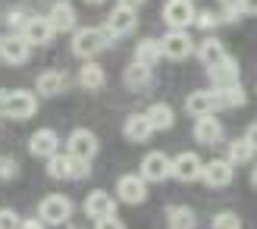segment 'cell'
<instances>
[{
  "label": "cell",
  "mask_w": 257,
  "mask_h": 229,
  "mask_svg": "<svg viewBox=\"0 0 257 229\" xmlns=\"http://www.w3.org/2000/svg\"><path fill=\"white\" fill-rule=\"evenodd\" d=\"M107 44H110L107 32H104V29H94V25L75 29V35H72V54H75V57H82V60L97 57Z\"/></svg>",
  "instance_id": "cell-1"
},
{
  "label": "cell",
  "mask_w": 257,
  "mask_h": 229,
  "mask_svg": "<svg viewBox=\"0 0 257 229\" xmlns=\"http://www.w3.org/2000/svg\"><path fill=\"white\" fill-rule=\"evenodd\" d=\"M72 210L75 207L66 195H47V198H41V204H38V220L44 226H66Z\"/></svg>",
  "instance_id": "cell-2"
},
{
  "label": "cell",
  "mask_w": 257,
  "mask_h": 229,
  "mask_svg": "<svg viewBox=\"0 0 257 229\" xmlns=\"http://www.w3.org/2000/svg\"><path fill=\"white\" fill-rule=\"evenodd\" d=\"M35 113H38V97L32 91H25V88H19V91H7V100H4V107H0V117L25 123V120H32Z\"/></svg>",
  "instance_id": "cell-3"
},
{
  "label": "cell",
  "mask_w": 257,
  "mask_h": 229,
  "mask_svg": "<svg viewBox=\"0 0 257 229\" xmlns=\"http://www.w3.org/2000/svg\"><path fill=\"white\" fill-rule=\"evenodd\" d=\"M160 54L166 60H188L195 54V38H191L185 29H170L163 38H160Z\"/></svg>",
  "instance_id": "cell-4"
},
{
  "label": "cell",
  "mask_w": 257,
  "mask_h": 229,
  "mask_svg": "<svg viewBox=\"0 0 257 229\" xmlns=\"http://www.w3.org/2000/svg\"><path fill=\"white\" fill-rule=\"evenodd\" d=\"M223 107V94L216 91V88H207V91H191L185 97V110L191 113V117H213L216 110Z\"/></svg>",
  "instance_id": "cell-5"
},
{
  "label": "cell",
  "mask_w": 257,
  "mask_h": 229,
  "mask_svg": "<svg viewBox=\"0 0 257 229\" xmlns=\"http://www.w3.org/2000/svg\"><path fill=\"white\" fill-rule=\"evenodd\" d=\"M32 57V44L22 35H0V60L10 66H22Z\"/></svg>",
  "instance_id": "cell-6"
},
{
  "label": "cell",
  "mask_w": 257,
  "mask_h": 229,
  "mask_svg": "<svg viewBox=\"0 0 257 229\" xmlns=\"http://www.w3.org/2000/svg\"><path fill=\"white\" fill-rule=\"evenodd\" d=\"M141 179L145 182H166L173 176V160L163 154V151H151V154L141 160Z\"/></svg>",
  "instance_id": "cell-7"
},
{
  "label": "cell",
  "mask_w": 257,
  "mask_h": 229,
  "mask_svg": "<svg viewBox=\"0 0 257 229\" xmlns=\"http://www.w3.org/2000/svg\"><path fill=\"white\" fill-rule=\"evenodd\" d=\"M195 4L191 0H166L163 4V19L170 29H188L195 25Z\"/></svg>",
  "instance_id": "cell-8"
},
{
  "label": "cell",
  "mask_w": 257,
  "mask_h": 229,
  "mask_svg": "<svg viewBox=\"0 0 257 229\" xmlns=\"http://www.w3.org/2000/svg\"><path fill=\"white\" fill-rule=\"evenodd\" d=\"M116 198L125 204H145L148 201V182L141 179L138 173H125L116 182Z\"/></svg>",
  "instance_id": "cell-9"
},
{
  "label": "cell",
  "mask_w": 257,
  "mask_h": 229,
  "mask_svg": "<svg viewBox=\"0 0 257 229\" xmlns=\"http://www.w3.org/2000/svg\"><path fill=\"white\" fill-rule=\"evenodd\" d=\"M66 148H69V157L91 160V157L97 154V151H100V142H97V135H94L91 129H72V135H69Z\"/></svg>",
  "instance_id": "cell-10"
},
{
  "label": "cell",
  "mask_w": 257,
  "mask_h": 229,
  "mask_svg": "<svg viewBox=\"0 0 257 229\" xmlns=\"http://www.w3.org/2000/svg\"><path fill=\"white\" fill-rule=\"evenodd\" d=\"M19 35H22V38H25V41H29L32 47H47L50 41H54V35H57V32L50 29L47 16H29Z\"/></svg>",
  "instance_id": "cell-11"
},
{
  "label": "cell",
  "mask_w": 257,
  "mask_h": 229,
  "mask_svg": "<svg viewBox=\"0 0 257 229\" xmlns=\"http://www.w3.org/2000/svg\"><path fill=\"white\" fill-rule=\"evenodd\" d=\"M138 29V16H135V10H128V7H116L107 16V25H104V32L107 38H122V35H132Z\"/></svg>",
  "instance_id": "cell-12"
},
{
  "label": "cell",
  "mask_w": 257,
  "mask_h": 229,
  "mask_svg": "<svg viewBox=\"0 0 257 229\" xmlns=\"http://www.w3.org/2000/svg\"><path fill=\"white\" fill-rule=\"evenodd\" d=\"M85 217H91V220H104V217H116V198L107 195V192H88L85 198Z\"/></svg>",
  "instance_id": "cell-13"
},
{
  "label": "cell",
  "mask_w": 257,
  "mask_h": 229,
  "mask_svg": "<svg viewBox=\"0 0 257 229\" xmlns=\"http://www.w3.org/2000/svg\"><path fill=\"white\" fill-rule=\"evenodd\" d=\"M47 22H50L54 32H72L75 25H79V13H75V7L69 0H57L47 13Z\"/></svg>",
  "instance_id": "cell-14"
},
{
  "label": "cell",
  "mask_w": 257,
  "mask_h": 229,
  "mask_svg": "<svg viewBox=\"0 0 257 229\" xmlns=\"http://www.w3.org/2000/svg\"><path fill=\"white\" fill-rule=\"evenodd\" d=\"M201 170H204V160L195 154V151H182L176 160H173V176L179 182H195L201 179Z\"/></svg>",
  "instance_id": "cell-15"
},
{
  "label": "cell",
  "mask_w": 257,
  "mask_h": 229,
  "mask_svg": "<svg viewBox=\"0 0 257 229\" xmlns=\"http://www.w3.org/2000/svg\"><path fill=\"white\" fill-rule=\"evenodd\" d=\"M232 176H235V167L229 160H210V163H204V170H201L204 185H210V188L229 185V182H232Z\"/></svg>",
  "instance_id": "cell-16"
},
{
  "label": "cell",
  "mask_w": 257,
  "mask_h": 229,
  "mask_svg": "<svg viewBox=\"0 0 257 229\" xmlns=\"http://www.w3.org/2000/svg\"><path fill=\"white\" fill-rule=\"evenodd\" d=\"M29 151H32L35 157H41V160L54 157L57 151H60V135H57L54 129H38V132L29 138Z\"/></svg>",
  "instance_id": "cell-17"
},
{
  "label": "cell",
  "mask_w": 257,
  "mask_h": 229,
  "mask_svg": "<svg viewBox=\"0 0 257 229\" xmlns=\"http://www.w3.org/2000/svg\"><path fill=\"white\" fill-rule=\"evenodd\" d=\"M207 75L213 88H229V85H238V63L232 57H223L220 63H213V66H207Z\"/></svg>",
  "instance_id": "cell-18"
},
{
  "label": "cell",
  "mask_w": 257,
  "mask_h": 229,
  "mask_svg": "<svg viewBox=\"0 0 257 229\" xmlns=\"http://www.w3.org/2000/svg\"><path fill=\"white\" fill-rule=\"evenodd\" d=\"M66 88H69V75L63 69H47V72L38 75V82H35V91L44 94V97H54L60 91H66Z\"/></svg>",
  "instance_id": "cell-19"
},
{
  "label": "cell",
  "mask_w": 257,
  "mask_h": 229,
  "mask_svg": "<svg viewBox=\"0 0 257 229\" xmlns=\"http://www.w3.org/2000/svg\"><path fill=\"white\" fill-rule=\"evenodd\" d=\"M122 135H125V142L138 145V142H148V138L154 135V129H151L145 113H128L125 123H122Z\"/></svg>",
  "instance_id": "cell-20"
},
{
  "label": "cell",
  "mask_w": 257,
  "mask_h": 229,
  "mask_svg": "<svg viewBox=\"0 0 257 229\" xmlns=\"http://www.w3.org/2000/svg\"><path fill=\"white\" fill-rule=\"evenodd\" d=\"M195 142H201V145H220L223 142V123L216 117H198L195 120Z\"/></svg>",
  "instance_id": "cell-21"
},
{
  "label": "cell",
  "mask_w": 257,
  "mask_h": 229,
  "mask_svg": "<svg viewBox=\"0 0 257 229\" xmlns=\"http://www.w3.org/2000/svg\"><path fill=\"white\" fill-rule=\"evenodd\" d=\"M125 88L128 91H148L151 82H154V72L151 66H145V63H132V66H125Z\"/></svg>",
  "instance_id": "cell-22"
},
{
  "label": "cell",
  "mask_w": 257,
  "mask_h": 229,
  "mask_svg": "<svg viewBox=\"0 0 257 229\" xmlns=\"http://www.w3.org/2000/svg\"><path fill=\"white\" fill-rule=\"evenodd\" d=\"M145 117H148L154 132H166V129H173V126H176V113H173L170 104H163V100H160V104H151Z\"/></svg>",
  "instance_id": "cell-23"
},
{
  "label": "cell",
  "mask_w": 257,
  "mask_h": 229,
  "mask_svg": "<svg viewBox=\"0 0 257 229\" xmlns=\"http://www.w3.org/2000/svg\"><path fill=\"white\" fill-rule=\"evenodd\" d=\"M226 54V44L220 41V38H204V41L198 44V60L204 63V66H213V63H220Z\"/></svg>",
  "instance_id": "cell-24"
},
{
  "label": "cell",
  "mask_w": 257,
  "mask_h": 229,
  "mask_svg": "<svg viewBox=\"0 0 257 229\" xmlns=\"http://www.w3.org/2000/svg\"><path fill=\"white\" fill-rule=\"evenodd\" d=\"M104 82H107V72L100 69L97 63L88 60L85 66L79 69V85L85 88V91H100V88H104Z\"/></svg>",
  "instance_id": "cell-25"
},
{
  "label": "cell",
  "mask_w": 257,
  "mask_h": 229,
  "mask_svg": "<svg viewBox=\"0 0 257 229\" xmlns=\"http://www.w3.org/2000/svg\"><path fill=\"white\" fill-rule=\"evenodd\" d=\"M166 220H170V229H195V226H198L195 210L185 207V204H173V207H166Z\"/></svg>",
  "instance_id": "cell-26"
},
{
  "label": "cell",
  "mask_w": 257,
  "mask_h": 229,
  "mask_svg": "<svg viewBox=\"0 0 257 229\" xmlns=\"http://www.w3.org/2000/svg\"><path fill=\"white\" fill-rule=\"evenodd\" d=\"M163 54H160V38H145V41L135 44V63H145V66H154Z\"/></svg>",
  "instance_id": "cell-27"
},
{
  "label": "cell",
  "mask_w": 257,
  "mask_h": 229,
  "mask_svg": "<svg viewBox=\"0 0 257 229\" xmlns=\"http://www.w3.org/2000/svg\"><path fill=\"white\" fill-rule=\"evenodd\" d=\"M257 154V148L248 142V138H235V142H229V163H232V167H238V163H248L251 157Z\"/></svg>",
  "instance_id": "cell-28"
},
{
  "label": "cell",
  "mask_w": 257,
  "mask_h": 229,
  "mask_svg": "<svg viewBox=\"0 0 257 229\" xmlns=\"http://www.w3.org/2000/svg\"><path fill=\"white\" fill-rule=\"evenodd\" d=\"M69 170H72V157L69 154H57L47 157V176L50 179H69Z\"/></svg>",
  "instance_id": "cell-29"
},
{
  "label": "cell",
  "mask_w": 257,
  "mask_h": 229,
  "mask_svg": "<svg viewBox=\"0 0 257 229\" xmlns=\"http://www.w3.org/2000/svg\"><path fill=\"white\" fill-rule=\"evenodd\" d=\"M216 91L223 94V107H241L245 104V88H241V82L238 85H229V88H216Z\"/></svg>",
  "instance_id": "cell-30"
},
{
  "label": "cell",
  "mask_w": 257,
  "mask_h": 229,
  "mask_svg": "<svg viewBox=\"0 0 257 229\" xmlns=\"http://www.w3.org/2000/svg\"><path fill=\"white\" fill-rule=\"evenodd\" d=\"M210 226L213 229H241V217H238V213H232V210H220L213 217Z\"/></svg>",
  "instance_id": "cell-31"
},
{
  "label": "cell",
  "mask_w": 257,
  "mask_h": 229,
  "mask_svg": "<svg viewBox=\"0 0 257 229\" xmlns=\"http://www.w3.org/2000/svg\"><path fill=\"white\" fill-rule=\"evenodd\" d=\"M195 22H198V29H207V32H210V29H216L223 19L216 16L213 10H201V13H195Z\"/></svg>",
  "instance_id": "cell-32"
},
{
  "label": "cell",
  "mask_w": 257,
  "mask_h": 229,
  "mask_svg": "<svg viewBox=\"0 0 257 229\" xmlns=\"http://www.w3.org/2000/svg\"><path fill=\"white\" fill-rule=\"evenodd\" d=\"M88 176H91V160H79V157H72L69 179H88Z\"/></svg>",
  "instance_id": "cell-33"
},
{
  "label": "cell",
  "mask_w": 257,
  "mask_h": 229,
  "mask_svg": "<svg viewBox=\"0 0 257 229\" xmlns=\"http://www.w3.org/2000/svg\"><path fill=\"white\" fill-rule=\"evenodd\" d=\"M19 213L13 207H0V229H19Z\"/></svg>",
  "instance_id": "cell-34"
},
{
  "label": "cell",
  "mask_w": 257,
  "mask_h": 229,
  "mask_svg": "<svg viewBox=\"0 0 257 229\" xmlns=\"http://www.w3.org/2000/svg\"><path fill=\"white\" fill-rule=\"evenodd\" d=\"M16 173H19V163L13 160V157H0V179H16Z\"/></svg>",
  "instance_id": "cell-35"
},
{
  "label": "cell",
  "mask_w": 257,
  "mask_h": 229,
  "mask_svg": "<svg viewBox=\"0 0 257 229\" xmlns=\"http://www.w3.org/2000/svg\"><path fill=\"white\" fill-rule=\"evenodd\" d=\"M220 7L226 10V16H220V19H226V22H235L238 16H241V0H220Z\"/></svg>",
  "instance_id": "cell-36"
},
{
  "label": "cell",
  "mask_w": 257,
  "mask_h": 229,
  "mask_svg": "<svg viewBox=\"0 0 257 229\" xmlns=\"http://www.w3.org/2000/svg\"><path fill=\"white\" fill-rule=\"evenodd\" d=\"M94 229H125V223L116 217H104V220H94Z\"/></svg>",
  "instance_id": "cell-37"
},
{
  "label": "cell",
  "mask_w": 257,
  "mask_h": 229,
  "mask_svg": "<svg viewBox=\"0 0 257 229\" xmlns=\"http://www.w3.org/2000/svg\"><path fill=\"white\" fill-rule=\"evenodd\" d=\"M7 19H10V25H25V13L22 10H10Z\"/></svg>",
  "instance_id": "cell-38"
},
{
  "label": "cell",
  "mask_w": 257,
  "mask_h": 229,
  "mask_svg": "<svg viewBox=\"0 0 257 229\" xmlns=\"http://www.w3.org/2000/svg\"><path fill=\"white\" fill-rule=\"evenodd\" d=\"M241 13H248V16H257V0H241Z\"/></svg>",
  "instance_id": "cell-39"
},
{
  "label": "cell",
  "mask_w": 257,
  "mask_h": 229,
  "mask_svg": "<svg viewBox=\"0 0 257 229\" xmlns=\"http://www.w3.org/2000/svg\"><path fill=\"white\" fill-rule=\"evenodd\" d=\"M19 229H47V226L35 217V220H22V223H19Z\"/></svg>",
  "instance_id": "cell-40"
},
{
  "label": "cell",
  "mask_w": 257,
  "mask_h": 229,
  "mask_svg": "<svg viewBox=\"0 0 257 229\" xmlns=\"http://www.w3.org/2000/svg\"><path fill=\"white\" fill-rule=\"evenodd\" d=\"M116 4H119V7H128V10H138L145 0H116Z\"/></svg>",
  "instance_id": "cell-41"
},
{
  "label": "cell",
  "mask_w": 257,
  "mask_h": 229,
  "mask_svg": "<svg viewBox=\"0 0 257 229\" xmlns=\"http://www.w3.org/2000/svg\"><path fill=\"white\" fill-rule=\"evenodd\" d=\"M245 138H248V142L257 148V123H251V129H248V135H245Z\"/></svg>",
  "instance_id": "cell-42"
},
{
  "label": "cell",
  "mask_w": 257,
  "mask_h": 229,
  "mask_svg": "<svg viewBox=\"0 0 257 229\" xmlns=\"http://www.w3.org/2000/svg\"><path fill=\"white\" fill-rule=\"evenodd\" d=\"M4 100H7V88H0V107H4Z\"/></svg>",
  "instance_id": "cell-43"
},
{
  "label": "cell",
  "mask_w": 257,
  "mask_h": 229,
  "mask_svg": "<svg viewBox=\"0 0 257 229\" xmlns=\"http://www.w3.org/2000/svg\"><path fill=\"white\" fill-rule=\"evenodd\" d=\"M251 182H254V188H257V167L251 170Z\"/></svg>",
  "instance_id": "cell-44"
},
{
  "label": "cell",
  "mask_w": 257,
  "mask_h": 229,
  "mask_svg": "<svg viewBox=\"0 0 257 229\" xmlns=\"http://www.w3.org/2000/svg\"><path fill=\"white\" fill-rule=\"evenodd\" d=\"M85 4H94L97 7V4H104V0H85Z\"/></svg>",
  "instance_id": "cell-45"
},
{
  "label": "cell",
  "mask_w": 257,
  "mask_h": 229,
  "mask_svg": "<svg viewBox=\"0 0 257 229\" xmlns=\"http://www.w3.org/2000/svg\"><path fill=\"white\" fill-rule=\"evenodd\" d=\"M72 229H82V226H72Z\"/></svg>",
  "instance_id": "cell-46"
}]
</instances>
